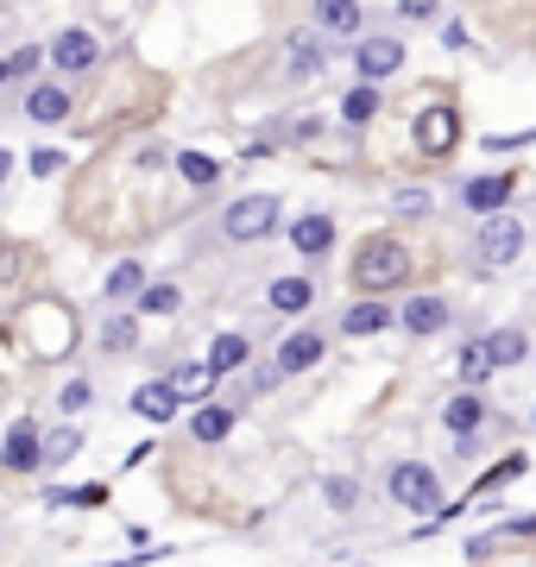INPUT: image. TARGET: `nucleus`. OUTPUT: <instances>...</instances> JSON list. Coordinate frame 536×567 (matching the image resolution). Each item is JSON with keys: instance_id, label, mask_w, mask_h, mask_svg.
I'll use <instances>...</instances> for the list:
<instances>
[{"instance_id": "obj_8", "label": "nucleus", "mask_w": 536, "mask_h": 567, "mask_svg": "<svg viewBox=\"0 0 536 567\" xmlns=\"http://www.w3.org/2000/svg\"><path fill=\"white\" fill-rule=\"evenodd\" d=\"M454 309L442 303V297H404V309H398V328L404 334H416V341H430V334H449Z\"/></svg>"}, {"instance_id": "obj_17", "label": "nucleus", "mask_w": 536, "mask_h": 567, "mask_svg": "<svg viewBox=\"0 0 536 567\" xmlns=\"http://www.w3.org/2000/svg\"><path fill=\"white\" fill-rule=\"evenodd\" d=\"M177 410H184V398H177V391L165 385V379H145L140 391H133V416H140V423H171V416H177Z\"/></svg>"}, {"instance_id": "obj_38", "label": "nucleus", "mask_w": 536, "mask_h": 567, "mask_svg": "<svg viewBox=\"0 0 536 567\" xmlns=\"http://www.w3.org/2000/svg\"><path fill=\"white\" fill-rule=\"evenodd\" d=\"M165 164H171L165 145H145V152H140V171H165Z\"/></svg>"}, {"instance_id": "obj_11", "label": "nucleus", "mask_w": 536, "mask_h": 567, "mask_svg": "<svg viewBox=\"0 0 536 567\" xmlns=\"http://www.w3.org/2000/svg\"><path fill=\"white\" fill-rule=\"evenodd\" d=\"M385 328H398V309L379 303V297H360V303H348V316H341V334H348V341H372V334H385Z\"/></svg>"}, {"instance_id": "obj_36", "label": "nucleus", "mask_w": 536, "mask_h": 567, "mask_svg": "<svg viewBox=\"0 0 536 567\" xmlns=\"http://www.w3.org/2000/svg\"><path fill=\"white\" fill-rule=\"evenodd\" d=\"M435 7H442V0H398L404 20H435Z\"/></svg>"}, {"instance_id": "obj_43", "label": "nucleus", "mask_w": 536, "mask_h": 567, "mask_svg": "<svg viewBox=\"0 0 536 567\" xmlns=\"http://www.w3.org/2000/svg\"><path fill=\"white\" fill-rule=\"evenodd\" d=\"M114 567H133V561H114Z\"/></svg>"}, {"instance_id": "obj_28", "label": "nucleus", "mask_w": 536, "mask_h": 567, "mask_svg": "<svg viewBox=\"0 0 536 567\" xmlns=\"http://www.w3.org/2000/svg\"><path fill=\"white\" fill-rule=\"evenodd\" d=\"M372 114H379V89H372V82H360V89H348V95H341V121H348L353 133H360Z\"/></svg>"}, {"instance_id": "obj_37", "label": "nucleus", "mask_w": 536, "mask_h": 567, "mask_svg": "<svg viewBox=\"0 0 536 567\" xmlns=\"http://www.w3.org/2000/svg\"><path fill=\"white\" fill-rule=\"evenodd\" d=\"M316 133H322V121H316V114H297V121H290V140H303V145H310Z\"/></svg>"}, {"instance_id": "obj_40", "label": "nucleus", "mask_w": 536, "mask_h": 567, "mask_svg": "<svg viewBox=\"0 0 536 567\" xmlns=\"http://www.w3.org/2000/svg\"><path fill=\"white\" fill-rule=\"evenodd\" d=\"M0 278H13V246H0Z\"/></svg>"}, {"instance_id": "obj_10", "label": "nucleus", "mask_w": 536, "mask_h": 567, "mask_svg": "<svg viewBox=\"0 0 536 567\" xmlns=\"http://www.w3.org/2000/svg\"><path fill=\"white\" fill-rule=\"evenodd\" d=\"M486 423H493V410H486V398L480 391H454L449 404H442V429L454 435H486Z\"/></svg>"}, {"instance_id": "obj_19", "label": "nucleus", "mask_w": 536, "mask_h": 567, "mask_svg": "<svg viewBox=\"0 0 536 567\" xmlns=\"http://www.w3.org/2000/svg\"><path fill=\"white\" fill-rule=\"evenodd\" d=\"M25 121H39V126L70 121V89L63 82H32L25 89Z\"/></svg>"}, {"instance_id": "obj_42", "label": "nucleus", "mask_w": 536, "mask_h": 567, "mask_svg": "<svg viewBox=\"0 0 536 567\" xmlns=\"http://www.w3.org/2000/svg\"><path fill=\"white\" fill-rule=\"evenodd\" d=\"M7 82H13V70H7V58H0V89H7Z\"/></svg>"}, {"instance_id": "obj_35", "label": "nucleus", "mask_w": 536, "mask_h": 567, "mask_svg": "<svg viewBox=\"0 0 536 567\" xmlns=\"http://www.w3.org/2000/svg\"><path fill=\"white\" fill-rule=\"evenodd\" d=\"M398 215H430V189H398Z\"/></svg>"}, {"instance_id": "obj_33", "label": "nucleus", "mask_w": 536, "mask_h": 567, "mask_svg": "<svg viewBox=\"0 0 536 567\" xmlns=\"http://www.w3.org/2000/svg\"><path fill=\"white\" fill-rule=\"evenodd\" d=\"M39 63H44V51H39V44H20V51L7 58V70H13V76H39Z\"/></svg>"}, {"instance_id": "obj_21", "label": "nucleus", "mask_w": 536, "mask_h": 567, "mask_svg": "<svg viewBox=\"0 0 536 567\" xmlns=\"http://www.w3.org/2000/svg\"><path fill=\"white\" fill-rule=\"evenodd\" d=\"M322 70H329V51H322V39H303V32H297V39L285 44V76L290 82H310V76H322Z\"/></svg>"}, {"instance_id": "obj_4", "label": "nucleus", "mask_w": 536, "mask_h": 567, "mask_svg": "<svg viewBox=\"0 0 536 567\" xmlns=\"http://www.w3.org/2000/svg\"><path fill=\"white\" fill-rule=\"evenodd\" d=\"M517 252H524V221L517 215H486V227H480V265L498 271V265H517Z\"/></svg>"}, {"instance_id": "obj_18", "label": "nucleus", "mask_w": 536, "mask_h": 567, "mask_svg": "<svg viewBox=\"0 0 536 567\" xmlns=\"http://www.w3.org/2000/svg\"><path fill=\"white\" fill-rule=\"evenodd\" d=\"M165 385L177 391V398H189V404H208V398H215V385H221V379H215V372H208V360H177L165 372Z\"/></svg>"}, {"instance_id": "obj_2", "label": "nucleus", "mask_w": 536, "mask_h": 567, "mask_svg": "<svg viewBox=\"0 0 536 567\" xmlns=\"http://www.w3.org/2000/svg\"><path fill=\"white\" fill-rule=\"evenodd\" d=\"M385 498H392L404 517L435 511L442 505V473H435L430 461H398V466H385Z\"/></svg>"}, {"instance_id": "obj_3", "label": "nucleus", "mask_w": 536, "mask_h": 567, "mask_svg": "<svg viewBox=\"0 0 536 567\" xmlns=\"http://www.w3.org/2000/svg\"><path fill=\"white\" fill-rule=\"evenodd\" d=\"M285 227V208H278V196H240V203H227L221 208V234L234 246H259L271 240Z\"/></svg>"}, {"instance_id": "obj_34", "label": "nucleus", "mask_w": 536, "mask_h": 567, "mask_svg": "<svg viewBox=\"0 0 536 567\" xmlns=\"http://www.w3.org/2000/svg\"><path fill=\"white\" fill-rule=\"evenodd\" d=\"M25 164H32V177H58V171H63L70 158H63V152H51V145H39V152H32Z\"/></svg>"}, {"instance_id": "obj_20", "label": "nucleus", "mask_w": 536, "mask_h": 567, "mask_svg": "<svg viewBox=\"0 0 536 567\" xmlns=\"http://www.w3.org/2000/svg\"><path fill=\"white\" fill-rule=\"evenodd\" d=\"M360 20H367L360 0H316V32L329 39H360Z\"/></svg>"}, {"instance_id": "obj_32", "label": "nucleus", "mask_w": 536, "mask_h": 567, "mask_svg": "<svg viewBox=\"0 0 536 567\" xmlns=\"http://www.w3.org/2000/svg\"><path fill=\"white\" fill-rule=\"evenodd\" d=\"M58 410H63V416H83V410H89V379H70L63 398H58Z\"/></svg>"}, {"instance_id": "obj_27", "label": "nucleus", "mask_w": 536, "mask_h": 567, "mask_svg": "<svg viewBox=\"0 0 536 567\" xmlns=\"http://www.w3.org/2000/svg\"><path fill=\"white\" fill-rule=\"evenodd\" d=\"M76 454H83V429L76 423H58L51 435H44V466H70Z\"/></svg>"}, {"instance_id": "obj_29", "label": "nucleus", "mask_w": 536, "mask_h": 567, "mask_svg": "<svg viewBox=\"0 0 536 567\" xmlns=\"http://www.w3.org/2000/svg\"><path fill=\"white\" fill-rule=\"evenodd\" d=\"M184 309V290L177 284H145L140 290V316H177Z\"/></svg>"}, {"instance_id": "obj_6", "label": "nucleus", "mask_w": 536, "mask_h": 567, "mask_svg": "<svg viewBox=\"0 0 536 567\" xmlns=\"http://www.w3.org/2000/svg\"><path fill=\"white\" fill-rule=\"evenodd\" d=\"M404 70V44L398 39H353V76L360 82H385Z\"/></svg>"}, {"instance_id": "obj_41", "label": "nucleus", "mask_w": 536, "mask_h": 567, "mask_svg": "<svg viewBox=\"0 0 536 567\" xmlns=\"http://www.w3.org/2000/svg\"><path fill=\"white\" fill-rule=\"evenodd\" d=\"M13 177V152H7V145H0V183Z\"/></svg>"}, {"instance_id": "obj_39", "label": "nucleus", "mask_w": 536, "mask_h": 567, "mask_svg": "<svg viewBox=\"0 0 536 567\" xmlns=\"http://www.w3.org/2000/svg\"><path fill=\"white\" fill-rule=\"evenodd\" d=\"M505 536H536V517H512V524H505Z\"/></svg>"}, {"instance_id": "obj_7", "label": "nucleus", "mask_w": 536, "mask_h": 567, "mask_svg": "<svg viewBox=\"0 0 536 567\" xmlns=\"http://www.w3.org/2000/svg\"><path fill=\"white\" fill-rule=\"evenodd\" d=\"M0 466H7V473H32V466H44V429L32 423V416H20V423L7 429V442H0Z\"/></svg>"}, {"instance_id": "obj_31", "label": "nucleus", "mask_w": 536, "mask_h": 567, "mask_svg": "<svg viewBox=\"0 0 536 567\" xmlns=\"http://www.w3.org/2000/svg\"><path fill=\"white\" fill-rule=\"evenodd\" d=\"M322 498H329L334 511H353V505H360V480H348V473H329V480H322Z\"/></svg>"}, {"instance_id": "obj_13", "label": "nucleus", "mask_w": 536, "mask_h": 567, "mask_svg": "<svg viewBox=\"0 0 536 567\" xmlns=\"http://www.w3.org/2000/svg\"><path fill=\"white\" fill-rule=\"evenodd\" d=\"M234 423H240V410L221 404V398H208V404L189 410V442L215 447V442H227V435H234Z\"/></svg>"}, {"instance_id": "obj_25", "label": "nucleus", "mask_w": 536, "mask_h": 567, "mask_svg": "<svg viewBox=\"0 0 536 567\" xmlns=\"http://www.w3.org/2000/svg\"><path fill=\"white\" fill-rule=\"evenodd\" d=\"M480 341H486L498 372H505V365H524V353H530V334H524V328H493V334H480Z\"/></svg>"}, {"instance_id": "obj_15", "label": "nucleus", "mask_w": 536, "mask_h": 567, "mask_svg": "<svg viewBox=\"0 0 536 567\" xmlns=\"http://www.w3.org/2000/svg\"><path fill=\"white\" fill-rule=\"evenodd\" d=\"M266 303L278 309V316H310V309H316V278H310V271H290V278H271Z\"/></svg>"}, {"instance_id": "obj_16", "label": "nucleus", "mask_w": 536, "mask_h": 567, "mask_svg": "<svg viewBox=\"0 0 536 567\" xmlns=\"http://www.w3.org/2000/svg\"><path fill=\"white\" fill-rule=\"evenodd\" d=\"M454 140H461V121H454V107H423V114H416V145H423L430 158L454 152Z\"/></svg>"}, {"instance_id": "obj_23", "label": "nucleus", "mask_w": 536, "mask_h": 567, "mask_svg": "<svg viewBox=\"0 0 536 567\" xmlns=\"http://www.w3.org/2000/svg\"><path fill=\"white\" fill-rule=\"evenodd\" d=\"M247 360H252V341H247V334H234V328L208 341V372H215V379H234Z\"/></svg>"}, {"instance_id": "obj_14", "label": "nucleus", "mask_w": 536, "mask_h": 567, "mask_svg": "<svg viewBox=\"0 0 536 567\" xmlns=\"http://www.w3.org/2000/svg\"><path fill=\"white\" fill-rule=\"evenodd\" d=\"M285 234L297 246V259H329L334 252V215H297Z\"/></svg>"}, {"instance_id": "obj_30", "label": "nucleus", "mask_w": 536, "mask_h": 567, "mask_svg": "<svg viewBox=\"0 0 536 567\" xmlns=\"http://www.w3.org/2000/svg\"><path fill=\"white\" fill-rule=\"evenodd\" d=\"M140 347V322L133 316H107L102 322V353H133Z\"/></svg>"}, {"instance_id": "obj_5", "label": "nucleus", "mask_w": 536, "mask_h": 567, "mask_svg": "<svg viewBox=\"0 0 536 567\" xmlns=\"http://www.w3.org/2000/svg\"><path fill=\"white\" fill-rule=\"evenodd\" d=\"M51 63H58L63 76H89V70L102 63V39L83 32V25H63L58 39H51Z\"/></svg>"}, {"instance_id": "obj_24", "label": "nucleus", "mask_w": 536, "mask_h": 567, "mask_svg": "<svg viewBox=\"0 0 536 567\" xmlns=\"http://www.w3.org/2000/svg\"><path fill=\"white\" fill-rule=\"evenodd\" d=\"M145 284H152V278H145V265H140V259H121L114 271H107L102 297H107V303H140V290H145Z\"/></svg>"}, {"instance_id": "obj_26", "label": "nucleus", "mask_w": 536, "mask_h": 567, "mask_svg": "<svg viewBox=\"0 0 536 567\" xmlns=\"http://www.w3.org/2000/svg\"><path fill=\"white\" fill-rule=\"evenodd\" d=\"M171 164H177V177H184L189 189H215V183H221V171H227V164L208 158V152H177Z\"/></svg>"}, {"instance_id": "obj_9", "label": "nucleus", "mask_w": 536, "mask_h": 567, "mask_svg": "<svg viewBox=\"0 0 536 567\" xmlns=\"http://www.w3.org/2000/svg\"><path fill=\"white\" fill-rule=\"evenodd\" d=\"M322 353H329V341H322V334H316V328H297V334H285V341H278V372H285V379H303V372H310V365H322Z\"/></svg>"}, {"instance_id": "obj_1", "label": "nucleus", "mask_w": 536, "mask_h": 567, "mask_svg": "<svg viewBox=\"0 0 536 567\" xmlns=\"http://www.w3.org/2000/svg\"><path fill=\"white\" fill-rule=\"evenodd\" d=\"M348 278H353V290H360V297H385V290H398V284L411 278V252H404V240H392V234L360 240V246H353Z\"/></svg>"}, {"instance_id": "obj_22", "label": "nucleus", "mask_w": 536, "mask_h": 567, "mask_svg": "<svg viewBox=\"0 0 536 567\" xmlns=\"http://www.w3.org/2000/svg\"><path fill=\"white\" fill-rule=\"evenodd\" d=\"M493 372H498V365H493V353H486V341H480V334L454 347V379H461V391H480Z\"/></svg>"}, {"instance_id": "obj_12", "label": "nucleus", "mask_w": 536, "mask_h": 567, "mask_svg": "<svg viewBox=\"0 0 536 567\" xmlns=\"http://www.w3.org/2000/svg\"><path fill=\"white\" fill-rule=\"evenodd\" d=\"M461 203L474 208V215H505V203H512V171L467 177V183H461Z\"/></svg>"}]
</instances>
